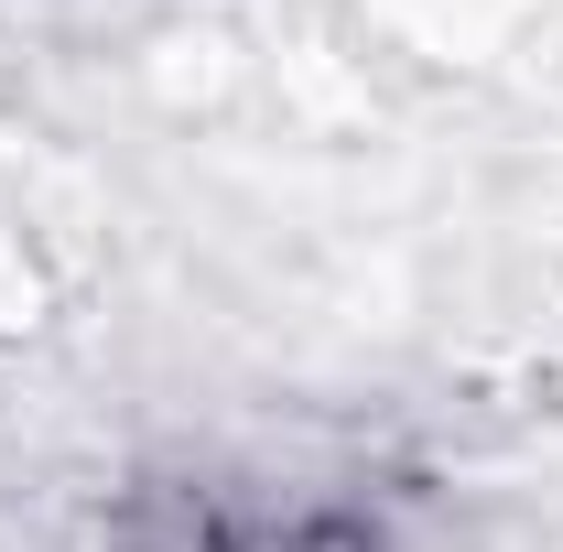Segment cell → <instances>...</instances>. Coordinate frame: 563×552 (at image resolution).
Instances as JSON below:
<instances>
[{
    "mask_svg": "<svg viewBox=\"0 0 563 552\" xmlns=\"http://www.w3.org/2000/svg\"><path fill=\"white\" fill-rule=\"evenodd\" d=\"M239 552H379V531H368V520H347V509H314V520L261 531V542H239Z\"/></svg>",
    "mask_w": 563,
    "mask_h": 552,
    "instance_id": "cell-1",
    "label": "cell"
}]
</instances>
